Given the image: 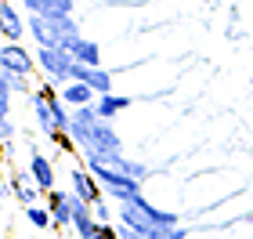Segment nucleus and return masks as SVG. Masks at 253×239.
I'll list each match as a JSON object with an SVG mask.
<instances>
[{
  "label": "nucleus",
  "mask_w": 253,
  "mask_h": 239,
  "mask_svg": "<svg viewBox=\"0 0 253 239\" xmlns=\"http://www.w3.org/2000/svg\"><path fill=\"white\" fill-rule=\"evenodd\" d=\"M65 134L73 138L76 152L84 156V163H98V159H109V156L123 152V138L116 134L112 120H101L94 105L73 109V123H69Z\"/></svg>",
  "instance_id": "obj_1"
},
{
  "label": "nucleus",
  "mask_w": 253,
  "mask_h": 239,
  "mask_svg": "<svg viewBox=\"0 0 253 239\" xmlns=\"http://www.w3.org/2000/svg\"><path fill=\"white\" fill-rule=\"evenodd\" d=\"M37 65L40 73L47 76L51 87H65L73 84V69H76V58L62 48H37Z\"/></svg>",
  "instance_id": "obj_2"
},
{
  "label": "nucleus",
  "mask_w": 253,
  "mask_h": 239,
  "mask_svg": "<svg viewBox=\"0 0 253 239\" xmlns=\"http://www.w3.org/2000/svg\"><path fill=\"white\" fill-rule=\"evenodd\" d=\"M0 69L18 73V76H33L40 65H37V58L26 51V44H4V48H0Z\"/></svg>",
  "instance_id": "obj_3"
},
{
  "label": "nucleus",
  "mask_w": 253,
  "mask_h": 239,
  "mask_svg": "<svg viewBox=\"0 0 253 239\" xmlns=\"http://www.w3.org/2000/svg\"><path fill=\"white\" fill-rule=\"evenodd\" d=\"M29 109H33L37 131L43 138H58V123H54V112H51V101H47V87H37L29 95Z\"/></svg>",
  "instance_id": "obj_4"
},
{
  "label": "nucleus",
  "mask_w": 253,
  "mask_h": 239,
  "mask_svg": "<svg viewBox=\"0 0 253 239\" xmlns=\"http://www.w3.org/2000/svg\"><path fill=\"white\" fill-rule=\"evenodd\" d=\"M26 170H29V178L37 181V189L43 192V196H47V192H54V189H58V185H54V163H51V159H47V156H43V152L37 149V145H33V149H29V159H26Z\"/></svg>",
  "instance_id": "obj_5"
},
{
  "label": "nucleus",
  "mask_w": 253,
  "mask_h": 239,
  "mask_svg": "<svg viewBox=\"0 0 253 239\" xmlns=\"http://www.w3.org/2000/svg\"><path fill=\"white\" fill-rule=\"evenodd\" d=\"M69 192H73V196H80V199H87V203H98L101 196H105V189L98 185V178L90 174L87 167H73L69 170Z\"/></svg>",
  "instance_id": "obj_6"
},
{
  "label": "nucleus",
  "mask_w": 253,
  "mask_h": 239,
  "mask_svg": "<svg viewBox=\"0 0 253 239\" xmlns=\"http://www.w3.org/2000/svg\"><path fill=\"white\" fill-rule=\"evenodd\" d=\"M73 80H80V84H87V87H94V95H112V76L109 69H101V65H84V62H76V69H73Z\"/></svg>",
  "instance_id": "obj_7"
},
{
  "label": "nucleus",
  "mask_w": 253,
  "mask_h": 239,
  "mask_svg": "<svg viewBox=\"0 0 253 239\" xmlns=\"http://www.w3.org/2000/svg\"><path fill=\"white\" fill-rule=\"evenodd\" d=\"M98 218H94V207H90L87 199H80V196H73V232H76V239H94L98 236Z\"/></svg>",
  "instance_id": "obj_8"
},
{
  "label": "nucleus",
  "mask_w": 253,
  "mask_h": 239,
  "mask_svg": "<svg viewBox=\"0 0 253 239\" xmlns=\"http://www.w3.org/2000/svg\"><path fill=\"white\" fill-rule=\"evenodd\" d=\"M0 29H4V44H22V37L29 33V22L22 18V11L11 7V0L0 4Z\"/></svg>",
  "instance_id": "obj_9"
},
{
  "label": "nucleus",
  "mask_w": 253,
  "mask_h": 239,
  "mask_svg": "<svg viewBox=\"0 0 253 239\" xmlns=\"http://www.w3.org/2000/svg\"><path fill=\"white\" fill-rule=\"evenodd\" d=\"M47 207H51V218H54V229H73V192L69 189H54L47 192Z\"/></svg>",
  "instance_id": "obj_10"
},
{
  "label": "nucleus",
  "mask_w": 253,
  "mask_h": 239,
  "mask_svg": "<svg viewBox=\"0 0 253 239\" xmlns=\"http://www.w3.org/2000/svg\"><path fill=\"white\" fill-rule=\"evenodd\" d=\"M11 189H15V199L22 203V207H37V203H40V196H43V192L37 189V181H33L29 178V170H11Z\"/></svg>",
  "instance_id": "obj_11"
},
{
  "label": "nucleus",
  "mask_w": 253,
  "mask_h": 239,
  "mask_svg": "<svg viewBox=\"0 0 253 239\" xmlns=\"http://www.w3.org/2000/svg\"><path fill=\"white\" fill-rule=\"evenodd\" d=\"M98 163H105L109 170H116V174H126V178H137V181H145L152 170H148V163H141V159H134V156H109V159H98Z\"/></svg>",
  "instance_id": "obj_12"
},
{
  "label": "nucleus",
  "mask_w": 253,
  "mask_h": 239,
  "mask_svg": "<svg viewBox=\"0 0 253 239\" xmlns=\"http://www.w3.org/2000/svg\"><path fill=\"white\" fill-rule=\"evenodd\" d=\"M58 95L65 98V105H69V109H87V105H94V101H98V95H94V87L80 84V80H73V84H65V87H58Z\"/></svg>",
  "instance_id": "obj_13"
},
{
  "label": "nucleus",
  "mask_w": 253,
  "mask_h": 239,
  "mask_svg": "<svg viewBox=\"0 0 253 239\" xmlns=\"http://www.w3.org/2000/svg\"><path fill=\"white\" fill-rule=\"evenodd\" d=\"M134 105V98H120V95H101L94 101V109H98V116L101 120H112V116H120V112H126Z\"/></svg>",
  "instance_id": "obj_14"
},
{
  "label": "nucleus",
  "mask_w": 253,
  "mask_h": 239,
  "mask_svg": "<svg viewBox=\"0 0 253 239\" xmlns=\"http://www.w3.org/2000/svg\"><path fill=\"white\" fill-rule=\"evenodd\" d=\"M73 54L76 62H84V65H101V44L98 40H87V37H80L76 44H73Z\"/></svg>",
  "instance_id": "obj_15"
},
{
  "label": "nucleus",
  "mask_w": 253,
  "mask_h": 239,
  "mask_svg": "<svg viewBox=\"0 0 253 239\" xmlns=\"http://www.w3.org/2000/svg\"><path fill=\"white\" fill-rule=\"evenodd\" d=\"M22 218H26L37 232L54 229V218H51V207H47V203H37V207H22Z\"/></svg>",
  "instance_id": "obj_16"
},
{
  "label": "nucleus",
  "mask_w": 253,
  "mask_h": 239,
  "mask_svg": "<svg viewBox=\"0 0 253 239\" xmlns=\"http://www.w3.org/2000/svg\"><path fill=\"white\" fill-rule=\"evenodd\" d=\"M0 87H7L11 95H33L29 76H18V73H7V69H0Z\"/></svg>",
  "instance_id": "obj_17"
},
{
  "label": "nucleus",
  "mask_w": 253,
  "mask_h": 239,
  "mask_svg": "<svg viewBox=\"0 0 253 239\" xmlns=\"http://www.w3.org/2000/svg\"><path fill=\"white\" fill-rule=\"evenodd\" d=\"M29 15H40V18H54V0H18Z\"/></svg>",
  "instance_id": "obj_18"
},
{
  "label": "nucleus",
  "mask_w": 253,
  "mask_h": 239,
  "mask_svg": "<svg viewBox=\"0 0 253 239\" xmlns=\"http://www.w3.org/2000/svg\"><path fill=\"white\" fill-rule=\"evenodd\" d=\"M90 207H94V218H98L101 225H112V218H116V214H112V207H109V196H101L98 203H90Z\"/></svg>",
  "instance_id": "obj_19"
},
{
  "label": "nucleus",
  "mask_w": 253,
  "mask_h": 239,
  "mask_svg": "<svg viewBox=\"0 0 253 239\" xmlns=\"http://www.w3.org/2000/svg\"><path fill=\"white\" fill-rule=\"evenodd\" d=\"M15 134H18L15 120H11V116H4V120H0V138H4V145H11V142H15Z\"/></svg>",
  "instance_id": "obj_20"
},
{
  "label": "nucleus",
  "mask_w": 253,
  "mask_h": 239,
  "mask_svg": "<svg viewBox=\"0 0 253 239\" xmlns=\"http://www.w3.org/2000/svg\"><path fill=\"white\" fill-rule=\"evenodd\" d=\"M94 239H120V225H98Z\"/></svg>",
  "instance_id": "obj_21"
},
{
  "label": "nucleus",
  "mask_w": 253,
  "mask_h": 239,
  "mask_svg": "<svg viewBox=\"0 0 253 239\" xmlns=\"http://www.w3.org/2000/svg\"><path fill=\"white\" fill-rule=\"evenodd\" d=\"M22 239H37V236H22Z\"/></svg>",
  "instance_id": "obj_22"
}]
</instances>
